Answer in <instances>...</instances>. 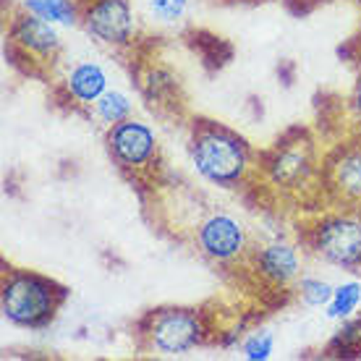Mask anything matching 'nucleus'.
I'll list each match as a JSON object with an SVG mask.
<instances>
[{"label":"nucleus","mask_w":361,"mask_h":361,"mask_svg":"<svg viewBox=\"0 0 361 361\" xmlns=\"http://www.w3.org/2000/svg\"><path fill=\"white\" fill-rule=\"evenodd\" d=\"M351 110H353V116H356V121L361 123V76H359V82H356V87H353Z\"/></svg>","instance_id":"20"},{"label":"nucleus","mask_w":361,"mask_h":361,"mask_svg":"<svg viewBox=\"0 0 361 361\" xmlns=\"http://www.w3.org/2000/svg\"><path fill=\"white\" fill-rule=\"evenodd\" d=\"M359 304H361V283L359 280H348V283L335 286L333 298H330V304L325 307V312L330 319H348L359 309Z\"/></svg>","instance_id":"16"},{"label":"nucleus","mask_w":361,"mask_h":361,"mask_svg":"<svg viewBox=\"0 0 361 361\" xmlns=\"http://www.w3.org/2000/svg\"><path fill=\"white\" fill-rule=\"evenodd\" d=\"M189 157L194 171L212 186L233 189L259 168L252 147L233 128L215 121H194L189 136Z\"/></svg>","instance_id":"1"},{"label":"nucleus","mask_w":361,"mask_h":361,"mask_svg":"<svg viewBox=\"0 0 361 361\" xmlns=\"http://www.w3.org/2000/svg\"><path fill=\"white\" fill-rule=\"evenodd\" d=\"M63 90L68 94V99H73L76 105H94L108 87V73L99 63H92V61H84V63H76L68 71L63 82Z\"/></svg>","instance_id":"12"},{"label":"nucleus","mask_w":361,"mask_h":361,"mask_svg":"<svg viewBox=\"0 0 361 361\" xmlns=\"http://www.w3.org/2000/svg\"><path fill=\"white\" fill-rule=\"evenodd\" d=\"M136 335L145 351L160 356H183L207 343L209 325L202 309L157 307L139 319Z\"/></svg>","instance_id":"3"},{"label":"nucleus","mask_w":361,"mask_h":361,"mask_svg":"<svg viewBox=\"0 0 361 361\" xmlns=\"http://www.w3.org/2000/svg\"><path fill=\"white\" fill-rule=\"evenodd\" d=\"M249 262H252V270L275 288L290 286L301 272L296 246L288 241H270V244L257 246L249 252Z\"/></svg>","instance_id":"11"},{"label":"nucleus","mask_w":361,"mask_h":361,"mask_svg":"<svg viewBox=\"0 0 361 361\" xmlns=\"http://www.w3.org/2000/svg\"><path fill=\"white\" fill-rule=\"evenodd\" d=\"M68 288L32 270L11 267L0 280V312L11 325L42 330L63 309Z\"/></svg>","instance_id":"2"},{"label":"nucleus","mask_w":361,"mask_h":361,"mask_svg":"<svg viewBox=\"0 0 361 361\" xmlns=\"http://www.w3.org/2000/svg\"><path fill=\"white\" fill-rule=\"evenodd\" d=\"M275 351V338H272L267 330H257L244 341L241 345V353H244L246 361H267Z\"/></svg>","instance_id":"18"},{"label":"nucleus","mask_w":361,"mask_h":361,"mask_svg":"<svg viewBox=\"0 0 361 361\" xmlns=\"http://www.w3.org/2000/svg\"><path fill=\"white\" fill-rule=\"evenodd\" d=\"M142 92H145V97L149 105H157V108H165V105H171V108H178L180 105V90H178V79L173 76L171 71H165V68H152V71L147 73L145 79H142Z\"/></svg>","instance_id":"13"},{"label":"nucleus","mask_w":361,"mask_h":361,"mask_svg":"<svg viewBox=\"0 0 361 361\" xmlns=\"http://www.w3.org/2000/svg\"><path fill=\"white\" fill-rule=\"evenodd\" d=\"M309 252L343 270H361V209L333 207L304 233Z\"/></svg>","instance_id":"4"},{"label":"nucleus","mask_w":361,"mask_h":361,"mask_svg":"<svg viewBox=\"0 0 361 361\" xmlns=\"http://www.w3.org/2000/svg\"><path fill=\"white\" fill-rule=\"evenodd\" d=\"M319 191L333 207L361 209V142L338 145L322 160Z\"/></svg>","instance_id":"6"},{"label":"nucleus","mask_w":361,"mask_h":361,"mask_svg":"<svg viewBox=\"0 0 361 361\" xmlns=\"http://www.w3.org/2000/svg\"><path fill=\"white\" fill-rule=\"evenodd\" d=\"M147 8H149V16L157 18V21L176 24L186 16L189 0H147Z\"/></svg>","instance_id":"19"},{"label":"nucleus","mask_w":361,"mask_h":361,"mask_svg":"<svg viewBox=\"0 0 361 361\" xmlns=\"http://www.w3.org/2000/svg\"><path fill=\"white\" fill-rule=\"evenodd\" d=\"M82 27L102 45H131L136 35L131 0H82Z\"/></svg>","instance_id":"9"},{"label":"nucleus","mask_w":361,"mask_h":361,"mask_svg":"<svg viewBox=\"0 0 361 361\" xmlns=\"http://www.w3.org/2000/svg\"><path fill=\"white\" fill-rule=\"evenodd\" d=\"M199 254L217 264H233L249 259V233L241 220L228 212H212L194 231Z\"/></svg>","instance_id":"7"},{"label":"nucleus","mask_w":361,"mask_h":361,"mask_svg":"<svg viewBox=\"0 0 361 361\" xmlns=\"http://www.w3.org/2000/svg\"><path fill=\"white\" fill-rule=\"evenodd\" d=\"M259 173L267 183L286 194H301L319 186L322 180V160L317 157V147L304 134H290L280 139L278 145L259 154Z\"/></svg>","instance_id":"5"},{"label":"nucleus","mask_w":361,"mask_h":361,"mask_svg":"<svg viewBox=\"0 0 361 361\" xmlns=\"http://www.w3.org/2000/svg\"><path fill=\"white\" fill-rule=\"evenodd\" d=\"M8 45L29 63H53L61 53V35L55 24L21 6L8 21Z\"/></svg>","instance_id":"10"},{"label":"nucleus","mask_w":361,"mask_h":361,"mask_svg":"<svg viewBox=\"0 0 361 361\" xmlns=\"http://www.w3.org/2000/svg\"><path fill=\"white\" fill-rule=\"evenodd\" d=\"M333 290H335V286H330V283L322 278H301L296 283L298 298H301L307 307H314V309H325L327 304H330V298H333Z\"/></svg>","instance_id":"17"},{"label":"nucleus","mask_w":361,"mask_h":361,"mask_svg":"<svg viewBox=\"0 0 361 361\" xmlns=\"http://www.w3.org/2000/svg\"><path fill=\"white\" fill-rule=\"evenodd\" d=\"M24 8L55 27L82 24V0H24Z\"/></svg>","instance_id":"14"},{"label":"nucleus","mask_w":361,"mask_h":361,"mask_svg":"<svg viewBox=\"0 0 361 361\" xmlns=\"http://www.w3.org/2000/svg\"><path fill=\"white\" fill-rule=\"evenodd\" d=\"M105 145H108V152L116 160V165L126 173L149 171L160 154L157 134L136 118H126L116 126H108Z\"/></svg>","instance_id":"8"},{"label":"nucleus","mask_w":361,"mask_h":361,"mask_svg":"<svg viewBox=\"0 0 361 361\" xmlns=\"http://www.w3.org/2000/svg\"><path fill=\"white\" fill-rule=\"evenodd\" d=\"M92 113H94L105 126H116L121 121L131 118L134 105H131L128 94H123V92H118V90H108L94 105H92Z\"/></svg>","instance_id":"15"}]
</instances>
